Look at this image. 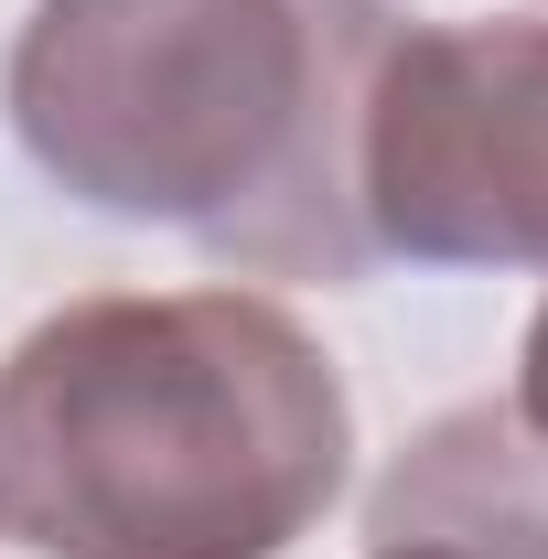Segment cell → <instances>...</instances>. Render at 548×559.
Segmentation results:
<instances>
[{"label": "cell", "instance_id": "6da1fadb", "mask_svg": "<svg viewBox=\"0 0 548 559\" xmlns=\"http://www.w3.org/2000/svg\"><path fill=\"white\" fill-rule=\"evenodd\" d=\"M388 0H33L0 66L22 162L108 226H162L237 280L377 270L355 205Z\"/></svg>", "mask_w": 548, "mask_h": 559}, {"label": "cell", "instance_id": "7a4b0ae2", "mask_svg": "<svg viewBox=\"0 0 548 559\" xmlns=\"http://www.w3.org/2000/svg\"><path fill=\"white\" fill-rule=\"evenodd\" d=\"M355 399L270 290H97L0 355V527L33 559H290Z\"/></svg>", "mask_w": 548, "mask_h": 559}, {"label": "cell", "instance_id": "3957f363", "mask_svg": "<svg viewBox=\"0 0 548 559\" xmlns=\"http://www.w3.org/2000/svg\"><path fill=\"white\" fill-rule=\"evenodd\" d=\"M355 205L377 270H548V22H398Z\"/></svg>", "mask_w": 548, "mask_h": 559}, {"label": "cell", "instance_id": "277c9868", "mask_svg": "<svg viewBox=\"0 0 548 559\" xmlns=\"http://www.w3.org/2000/svg\"><path fill=\"white\" fill-rule=\"evenodd\" d=\"M366 538H463L495 559H548V452L505 399H463L398 441L366 495Z\"/></svg>", "mask_w": 548, "mask_h": 559}, {"label": "cell", "instance_id": "5b68a950", "mask_svg": "<svg viewBox=\"0 0 548 559\" xmlns=\"http://www.w3.org/2000/svg\"><path fill=\"white\" fill-rule=\"evenodd\" d=\"M505 409L538 430V452H548V301L527 312V345H516V388H505Z\"/></svg>", "mask_w": 548, "mask_h": 559}, {"label": "cell", "instance_id": "8992f818", "mask_svg": "<svg viewBox=\"0 0 548 559\" xmlns=\"http://www.w3.org/2000/svg\"><path fill=\"white\" fill-rule=\"evenodd\" d=\"M366 559H495V549H463V538H366Z\"/></svg>", "mask_w": 548, "mask_h": 559}]
</instances>
